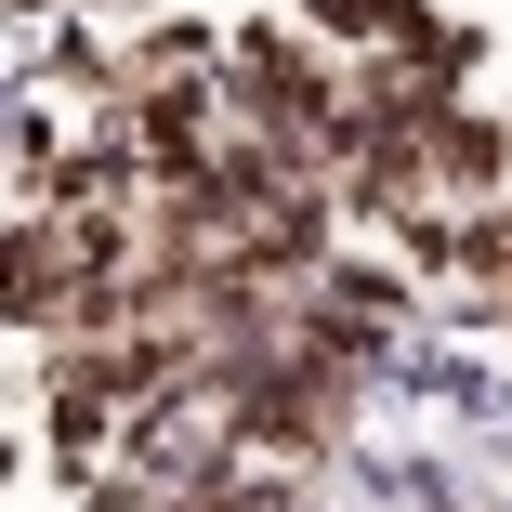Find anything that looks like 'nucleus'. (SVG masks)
<instances>
[{
    "label": "nucleus",
    "mask_w": 512,
    "mask_h": 512,
    "mask_svg": "<svg viewBox=\"0 0 512 512\" xmlns=\"http://www.w3.org/2000/svg\"><path fill=\"white\" fill-rule=\"evenodd\" d=\"M434 184L447 197H499L512 184V119H486V106L447 92V106H434Z\"/></svg>",
    "instance_id": "obj_1"
},
{
    "label": "nucleus",
    "mask_w": 512,
    "mask_h": 512,
    "mask_svg": "<svg viewBox=\"0 0 512 512\" xmlns=\"http://www.w3.org/2000/svg\"><path fill=\"white\" fill-rule=\"evenodd\" d=\"M302 14H316V40H355V53H394L407 27L434 14V0H302Z\"/></svg>",
    "instance_id": "obj_2"
},
{
    "label": "nucleus",
    "mask_w": 512,
    "mask_h": 512,
    "mask_svg": "<svg viewBox=\"0 0 512 512\" xmlns=\"http://www.w3.org/2000/svg\"><path fill=\"white\" fill-rule=\"evenodd\" d=\"M499 119H512V106H499Z\"/></svg>",
    "instance_id": "obj_5"
},
{
    "label": "nucleus",
    "mask_w": 512,
    "mask_h": 512,
    "mask_svg": "<svg viewBox=\"0 0 512 512\" xmlns=\"http://www.w3.org/2000/svg\"><path fill=\"white\" fill-rule=\"evenodd\" d=\"M394 250L421 263V276H447V263H460V211H434V197H421V211L394 224Z\"/></svg>",
    "instance_id": "obj_4"
},
{
    "label": "nucleus",
    "mask_w": 512,
    "mask_h": 512,
    "mask_svg": "<svg viewBox=\"0 0 512 512\" xmlns=\"http://www.w3.org/2000/svg\"><path fill=\"white\" fill-rule=\"evenodd\" d=\"M316 302H342V316H381V329H394V316H407V276H394V263H342V250H329Z\"/></svg>",
    "instance_id": "obj_3"
}]
</instances>
